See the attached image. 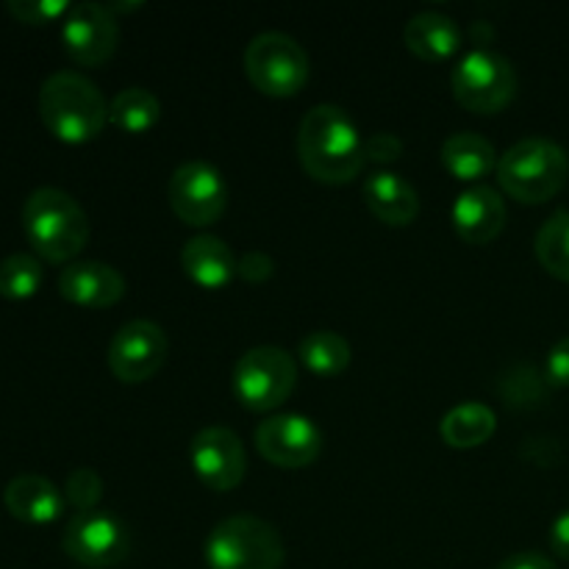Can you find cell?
Masks as SVG:
<instances>
[{
    "label": "cell",
    "instance_id": "obj_29",
    "mask_svg": "<svg viewBox=\"0 0 569 569\" xmlns=\"http://www.w3.org/2000/svg\"><path fill=\"white\" fill-rule=\"evenodd\" d=\"M237 272L244 281L261 283L276 272V261H272V256L264 253V250H248V253H242V259H239Z\"/></svg>",
    "mask_w": 569,
    "mask_h": 569
},
{
    "label": "cell",
    "instance_id": "obj_2",
    "mask_svg": "<svg viewBox=\"0 0 569 569\" xmlns=\"http://www.w3.org/2000/svg\"><path fill=\"white\" fill-rule=\"evenodd\" d=\"M39 117L56 139L81 144L103 131L109 103L92 78L76 70H59L39 87Z\"/></svg>",
    "mask_w": 569,
    "mask_h": 569
},
{
    "label": "cell",
    "instance_id": "obj_9",
    "mask_svg": "<svg viewBox=\"0 0 569 569\" xmlns=\"http://www.w3.org/2000/svg\"><path fill=\"white\" fill-rule=\"evenodd\" d=\"M61 548L76 565L89 569H111L122 565L131 550L126 522L111 511H76L61 537Z\"/></svg>",
    "mask_w": 569,
    "mask_h": 569
},
{
    "label": "cell",
    "instance_id": "obj_23",
    "mask_svg": "<svg viewBox=\"0 0 569 569\" xmlns=\"http://www.w3.org/2000/svg\"><path fill=\"white\" fill-rule=\"evenodd\" d=\"M161 103L150 89L126 87L111 98L109 120L128 133H142L159 122Z\"/></svg>",
    "mask_w": 569,
    "mask_h": 569
},
{
    "label": "cell",
    "instance_id": "obj_12",
    "mask_svg": "<svg viewBox=\"0 0 569 569\" xmlns=\"http://www.w3.org/2000/svg\"><path fill=\"white\" fill-rule=\"evenodd\" d=\"M61 42L72 61L83 67H98L114 56L120 42V26L109 6L83 0L70 6L61 22Z\"/></svg>",
    "mask_w": 569,
    "mask_h": 569
},
{
    "label": "cell",
    "instance_id": "obj_34",
    "mask_svg": "<svg viewBox=\"0 0 569 569\" xmlns=\"http://www.w3.org/2000/svg\"><path fill=\"white\" fill-rule=\"evenodd\" d=\"M139 6H142V3H109V11H111V14H114V11H128V9H139Z\"/></svg>",
    "mask_w": 569,
    "mask_h": 569
},
{
    "label": "cell",
    "instance_id": "obj_4",
    "mask_svg": "<svg viewBox=\"0 0 569 569\" xmlns=\"http://www.w3.org/2000/svg\"><path fill=\"white\" fill-rule=\"evenodd\" d=\"M569 156L548 137H526L498 159V181L522 203H545L565 189Z\"/></svg>",
    "mask_w": 569,
    "mask_h": 569
},
{
    "label": "cell",
    "instance_id": "obj_18",
    "mask_svg": "<svg viewBox=\"0 0 569 569\" xmlns=\"http://www.w3.org/2000/svg\"><path fill=\"white\" fill-rule=\"evenodd\" d=\"M181 267L194 283L206 289H222L237 276V256L226 239L214 233H198L181 248Z\"/></svg>",
    "mask_w": 569,
    "mask_h": 569
},
{
    "label": "cell",
    "instance_id": "obj_7",
    "mask_svg": "<svg viewBox=\"0 0 569 569\" xmlns=\"http://www.w3.org/2000/svg\"><path fill=\"white\" fill-rule=\"evenodd\" d=\"M453 94L465 109L476 114H495L517 94L515 64L492 48H472L456 61Z\"/></svg>",
    "mask_w": 569,
    "mask_h": 569
},
{
    "label": "cell",
    "instance_id": "obj_11",
    "mask_svg": "<svg viewBox=\"0 0 569 569\" xmlns=\"http://www.w3.org/2000/svg\"><path fill=\"white\" fill-rule=\"evenodd\" d=\"M167 333L153 320H128L111 337L106 361L120 381L139 383L153 378L167 359Z\"/></svg>",
    "mask_w": 569,
    "mask_h": 569
},
{
    "label": "cell",
    "instance_id": "obj_26",
    "mask_svg": "<svg viewBox=\"0 0 569 569\" xmlns=\"http://www.w3.org/2000/svg\"><path fill=\"white\" fill-rule=\"evenodd\" d=\"M42 261L31 253H11L0 261V298L26 300L42 287Z\"/></svg>",
    "mask_w": 569,
    "mask_h": 569
},
{
    "label": "cell",
    "instance_id": "obj_19",
    "mask_svg": "<svg viewBox=\"0 0 569 569\" xmlns=\"http://www.w3.org/2000/svg\"><path fill=\"white\" fill-rule=\"evenodd\" d=\"M372 214L387 226H409L420 214V194L403 176L389 170L372 172L361 187Z\"/></svg>",
    "mask_w": 569,
    "mask_h": 569
},
{
    "label": "cell",
    "instance_id": "obj_10",
    "mask_svg": "<svg viewBox=\"0 0 569 569\" xmlns=\"http://www.w3.org/2000/svg\"><path fill=\"white\" fill-rule=\"evenodd\" d=\"M172 211L187 226H211L222 217L228 203V187L222 172L206 159H189L178 164L167 187Z\"/></svg>",
    "mask_w": 569,
    "mask_h": 569
},
{
    "label": "cell",
    "instance_id": "obj_13",
    "mask_svg": "<svg viewBox=\"0 0 569 569\" xmlns=\"http://www.w3.org/2000/svg\"><path fill=\"white\" fill-rule=\"evenodd\" d=\"M256 448L270 465L300 470L309 467L322 450V431L311 417L272 415L256 428Z\"/></svg>",
    "mask_w": 569,
    "mask_h": 569
},
{
    "label": "cell",
    "instance_id": "obj_24",
    "mask_svg": "<svg viewBox=\"0 0 569 569\" xmlns=\"http://www.w3.org/2000/svg\"><path fill=\"white\" fill-rule=\"evenodd\" d=\"M350 356L348 339L337 331H311L300 339V361L317 376H339Z\"/></svg>",
    "mask_w": 569,
    "mask_h": 569
},
{
    "label": "cell",
    "instance_id": "obj_5",
    "mask_svg": "<svg viewBox=\"0 0 569 569\" xmlns=\"http://www.w3.org/2000/svg\"><path fill=\"white\" fill-rule=\"evenodd\" d=\"M283 539L276 526L256 515H231L206 539L209 569H281Z\"/></svg>",
    "mask_w": 569,
    "mask_h": 569
},
{
    "label": "cell",
    "instance_id": "obj_14",
    "mask_svg": "<svg viewBox=\"0 0 569 569\" xmlns=\"http://www.w3.org/2000/svg\"><path fill=\"white\" fill-rule=\"evenodd\" d=\"M189 459H192L200 481L217 492H228L237 487L248 470V453H244L242 439L226 426L200 428L189 445Z\"/></svg>",
    "mask_w": 569,
    "mask_h": 569
},
{
    "label": "cell",
    "instance_id": "obj_32",
    "mask_svg": "<svg viewBox=\"0 0 569 569\" xmlns=\"http://www.w3.org/2000/svg\"><path fill=\"white\" fill-rule=\"evenodd\" d=\"M550 548L559 559H569V509L561 511L550 526Z\"/></svg>",
    "mask_w": 569,
    "mask_h": 569
},
{
    "label": "cell",
    "instance_id": "obj_17",
    "mask_svg": "<svg viewBox=\"0 0 569 569\" xmlns=\"http://www.w3.org/2000/svg\"><path fill=\"white\" fill-rule=\"evenodd\" d=\"M3 506L14 520L31 522V526H48V522L59 520L64 511V495L37 472H22V476L11 478L3 489Z\"/></svg>",
    "mask_w": 569,
    "mask_h": 569
},
{
    "label": "cell",
    "instance_id": "obj_16",
    "mask_svg": "<svg viewBox=\"0 0 569 569\" xmlns=\"http://www.w3.org/2000/svg\"><path fill=\"white\" fill-rule=\"evenodd\" d=\"M453 226L465 242L487 244L506 228V200L489 183H472L453 203Z\"/></svg>",
    "mask_w": 569,
    "mask_h": 569
},
{
    "label": "cell",
    "instance_id": "obj_20",
    "mask_svg": "<svg viewBox=\"0 0 569 569\" xmlns=\"http://www.w3.org/2000/svg\"><path fill=\"white\" fill-rule=\"evenodd\" d=\"M403 39L411 53L426 61H445L461 48L459 22L442 11H417L403 28Z\"/></svg>",
    "mask_w": 569,
    "mask_h": 569
},
{
    "label": "cell",
    "instance_id": "obj_30",
    "mask_svg": "<svg viewBox=\"0 0 569 569\" xmlns=\"http://www.w3.org/2000/svg\"><path fill=\"white\" fill-rule=\"evenodd\" d=\"M365 153L367 159L378 161V164H389V161L400 159V153H403V142H400V137H395V133L389 131L372 133L370 139H365Z\"/></svg>",
    "mask_w": 569,
    "mask_h": 569
},
{
    "label": "cell",
    "instance_id": "obj_22",
    "mask_svg": "<svg viewBox=\"0 0 569 569\" xmlns=\"http://www.w3.org/2000/svg\"><path fill=\"white\" fill-rule=\"evenodd\" d=\"M495 428H498V417L487 403H478V400L453 406L439 422V433L450 448H478L492 439Z\"/></svg>",
    "mask_w": 569,
    "mask_h": 569
},
{
    "label": "cell",
    "instance_id": "obj_1",
    "mask_svg": "<svg viewBox=\"0 0 569 569\" xmlns=\"http://www.w3.org/2000/svg\"><path fill=\"white\" fill-rule=\"evenodd\" d=\"M298 156L303 170L322 183H348L367 164L365 139L353 117L333 103H317L298 128Z\"/></svg>",
    "mask_w": 569,
    "mask_h": 569
},
{
    "label": "cell",
    "instance_id": "obj_21",
    "mask_svg": "<svg viewBox=\"0 0 569 569\" xmlns=\"http://www.w3.org/2000/svg\"><path fill=\"white\" fill-rule=\"evenodd\" d=\"M442 164L461 181H478L498 170V150L483 133L478 131H456L442 142Z\"/></svg>",
    "mask_w": 569,
    "mask_h": 569
},
{
    "label": "cell",
    "instance_id": "obj_28",
    "mask_svg": "<svg viewBox=\"0 0 569 569\" xmlns=\"http://www.w3.org/2000/svg\"><path fill=\"white\" fill-rule=\"evenodd\" d=\"M6 11L26 26H44V22L67 14L70 3L67 0H9Z\"/></svg>",
    "mask_w": 569,
    "mask_h": 569
},
{
    "label": "cell",
    "instance_id": "obj_27",
    "mask_svg": "<svg viewBox=\"0 0 569 569\" xmlns=\"http://www.w3.org/2000/svg\"><path fill=\"white\" fill-rule=\"evenodd\" d=\"M100 498H103V478L92 470V467H76L67 476L64 483V500L76 511H92L98 509Z\"/></svg>",
    "mask_w": 569,
    "mask_h": 569
},
{
    "label": "cell",
    "instance_id": "obj_15",
    "mask_svg": "<svg viewBox=\"0 0 569 569\" xmlns=\"http://www.w3.org/2000/svg\"><path fill=\"white\" fill-rule=\"evenodd\" d=\"M61 298L87 309H109L126 295V278L106 261H70L59 272Z\"/></svg>",
    "mask_w": 569,
    "mask_h": 569
},
{
    "label": "cell",
    "instance_id": "obj_6",
    "mask_svg": "<svg viewBox=\"0 0 569 569\" xmlns=\"http://www.w3.org/2000/svg\"><path fill=\"white\" fill-rule=\"evenodd\" d=\"M244 72L259 92L289 98L306 87L311 61L303 44L287 31H261L244 48Z\"/></svg>",
    "mask_w": 569,
    "mask_h": 569
},
{
    "label": "cell",
    "instance_id": "obj_8",
    "mask_svg": "<svg viewBox=\"0 0 569 569\" xmlns=\"http://www.w3.org/2000/svg\"><path fill=\"white\" fill-rule=\"evenodd\" d=\"M298 365L278 345H256L233 365V392L253 411H272L295 392Z\"/></svg>",
    "mask_w": 569,
    "mask_h": 569
},
{
    "label": "cell",
    "instance_id": "obj_33",
    "mask_svg": "<svg viewBox=\"0 0 569 569\" xmlns=\"http://www.w3.org/2000/svg\"><path fill=\"white\" fill-rule=\"evenodd\" d=\"M498 569H559L548 556L533 553V550H526V553H515L509 559L500 561Z\"/></svg>",
    "mask_w": 569,
    "mask_h": 569
},
{
    "label": "cell",
    "instance_id": "obj_31",
    "mask_svg": "<svg viewBox=\"0 0 569 569\" xmlns=\"http://www.w3.org/2000/svg\"><path fill=\"white\" fill-rule=\"evenodd\" d=\"M548 378L559 387H569V337L559 339L548 353Z\"/></svg>",
    "mask_w": 569,
    "mask_h": 569
},
{
    "label": "cell",
    "instance_id": "obj_25",
    "mask_svg": "<svg viewBox=\"0 0 569 569\" xmlns=\"http://www.w3.org/2000/svg\"><path fill=\"white\" fill-rule=\"evenodd\" d=\"M537 256L550 276L569 283V209H559L537 231Z\"/></svg>",
    "mask_w": 569,
    "mask_h": 569
},
{
    "label": "cell",
    "instance_id": "obj_3",
    "mask_svg": "<svg viewBox=\"0 0 569 569\" xmlns=\"http://www.w3.org/2000/svg\"><path fill=\"white\" fill-rule=\"evenodd\" d=\"M22 228L44 261L70 264L89 242V217L64 189L39 187L22 203Z\"/></svg>",
    "mask_w": 569,
    "mask_h": 569
}]
</instances>
